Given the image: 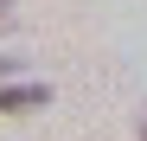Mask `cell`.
Here are the masks:
<instances>
[{"label": "cell", "instance_id": "6da1fadb", "mask_svg": "<svg viewBox=\"0 0 147 141\" xmlns=\"http://www.w3.org/2000/svg\"><path fill=\"white\" fill-rule=\"evenodd\" d=\"M51 90L45 83H0V115H26V109H45Z\"/></svg>", "mask_w": 147, "mask_h": 141}, {"label": "cell", "instance_id": "7a4b0ae2", "mask_svg": "<svg viewBox=\"0 0 147 141\" xmlns=\"http://www.w3.org/2000/svg\"><path fill=\"white\" fill-rule=\"evenodd\" d=\"M7 70H13V58H0V77H7Z\"/></svg>", "mask_w": 147, "mask_h": 141}]
</instances>
